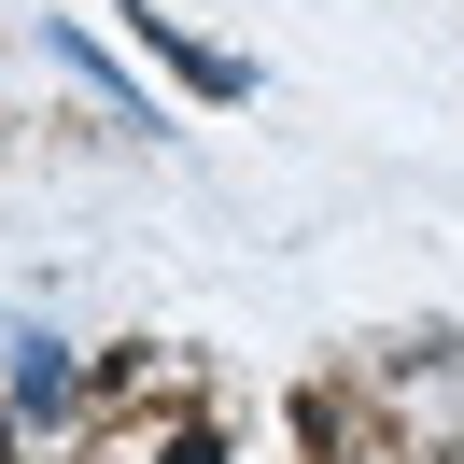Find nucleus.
<instances>
[{
	"label": "nucleus",
	"mask_w": 464,
	"mask_h": 464,
	"mask_svg": "<svg viewBox=\"0 0 464 464\" xmlns=\"http://www.w3.org/2000/svg\"><path fill=\"white\" fill-rule=\"evenodd\" d=\"M127 43H141L155 71H183V85L211 99V113H239V99H254V57H226V43H198V29H169V14H127Z\"/></svg>",
	"instance_id": "nucleus-1"
},
{
	"label": "nucleus",
	"mask_w": 464,
	"mask_h": 464,
	"mask_svg": "<svg viewBox=\"0 0 464 464\" xmlns=\"http://www.w3.org/2000/svg\"><path fill=\"white\" fill-rule=\"evenodd\" d=\"M71 380L85 366H71L57 338H14V380H0V394H14V422H43V408H71Z\"/></svg>",
	"instance_id": "nucleus-2"
},
{
	"label": "nucleus",
	"mask_w": 464,
	"mask_h": 464,
	"mask_svg": "<svg viewBox=\"0 0 464 464\" xmlns=\"http://www.w3.org/2000/svg\"><path fill=\"white\" fill-rule=\"evenodd\" d=\"M141 464H226V436H211V422H183V436H155Z\"/></svg>",
	"instance_id": "nucleus-3"
}]
</instances>
